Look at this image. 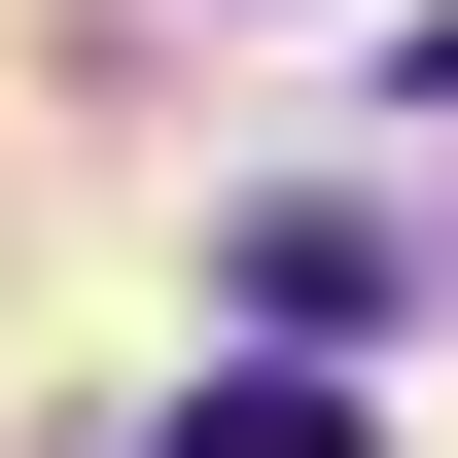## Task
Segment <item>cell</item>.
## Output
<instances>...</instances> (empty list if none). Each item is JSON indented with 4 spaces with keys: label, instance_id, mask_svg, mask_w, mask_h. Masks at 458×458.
I'll use <instances>...</instances> for the list:
<instances>
[{
    "label": "cell",
    "instance_id": "obj_1",
    "mask_svg": "<svg viewBox=\"0 0 458 458\" xmlns=\"http://www.w3.org/2000/svg\"><path fill=\"white\" fill-rule=\"evenodd\" d=\"M176 458H352V388H318V352H247V388L176 423Z\"/></svg>",
    "mask_w": 458,
    "mask_h": 458
}]
</instances>
